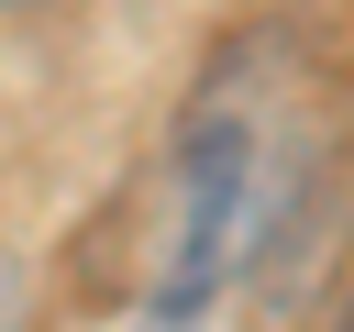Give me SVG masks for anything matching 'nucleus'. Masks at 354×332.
I'll return each instance as SVG.
<instances>
[{
    "mask_svg": "<svg viewBox=\"0 0 354 332\" xmlns=\"http://www.w3.org/2000/svg\"><path fill=\"white\" fill-rule=\"evenodd\" d=\"M332 166V122L310 111L299 44L288 33H243L210 55V77L177 111L166 144V210H155V277L144 310L166 332H188L277 232L310 221V188Z\"/></svg>",
    "mask_w": 354,
    "mask_h": 332,
    "instance_id": "1",
    "label": "nucleus"
},
{
    "mask_svg": "<svg viewBox=\"0 0 354 332\" xmlns=\"http://www.w3.org/2000/svg\"><path fill=\"white\" fill-rule=\"evenodd\" d=\"M321 332H354V288H343V299H332V321H321Z\"/></svg>",
    "mask_w": 354,
    "mask_h": 332,
    "instance_id": "2",
    "label": "nucleus"
}]
</instances>
